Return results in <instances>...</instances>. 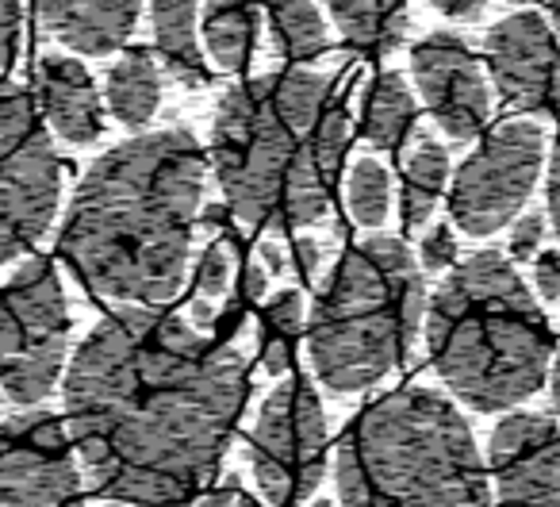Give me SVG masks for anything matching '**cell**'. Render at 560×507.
<instances>
[{"label": "cell", "instance_id": "f35d334b", "mask_svg": "<svg viewBox=\"0 0 560 507\" xmlns=\"http://www.w3.org/2000/svg\"><path fill=\"white\" fill-rule=\"evenodd\" d=\"M234 507H261L257 499H249V496H234Z\"/></svg>", "mask_w": 560, "mask_h": 507}, {"label": "cell", "instance_id": "e0dca14e", "mask_svg": "<svg viewBox=\"0 0 560 507\" xmlns=\"http://www.w3.org/2000/svg\"><path fill=\"white\" fill-rule=\"evenodd\" d=\"M200 9L203 0H150L158 62L177 85L188 89H203L211 81L208 55L200 43Z\"/></svg>", "mask_w": 560, "mask_h": 507}, {"label": "cell", "instance_id": "7c38bea8", "mask_svg": "<svg viewBox=\"0 0 560 507\" xmlns=\"http://www.w3.org/2000/svg\"><path fill=\"white\" fill-rule=\"evenodd\" d=\"M411 78L434 124L453 142H468L491 116V93L480 58L460 35L434 32L411 50Z\"/></svg>", "mask_w": 560, "mask_h": 507}, {"label": "cell", "instance_id": "484cf974", "mask_svg": "<svg viewBox=\"0 0 560 507\" xmlns=\"http://www.w3.org/2000/svg\"><path fill=\"white\" fill-rule=\"evenodd\" d=\"M346 204H350L353 223L381 227L392 208V173L376 158H358L346 177Z\"/></svg>", "mask_w": 560, "mask_h": 507}, {"label": "cell", "instance_id": "2e32d148", "mask_svg": "<svg viewBox=\"0 0 560 507\" xmlns=\"http://www.w3.org/2000/svg\"><path fill=\"white\" fill-rule=\"evenodd\" d=\"M139 16L142 0H35L39 32L89 58L124 47Z\"/></svg>", "mask_w": 560, "mask_h": 507}, {"label": "cell", "instance_id": "9c48e42d", "mask_svg": "<svg viewBox=\"0 0 560 507\" xmlns=\"http://www.w3.org/2000/svg\"><path fill=\"white\" fill-rule=\"evenodd\" d=\"M249 469L269 507H296L327 469V412L307 377H289L265 396L249 430Z\"/></svg>", "mask_w": 560, "mask_h": 507}, {"label": "cell", "instance_id": "d590c367", "mask_svg": "<svg viewBox=\"0 0 560 507\" xmlns=\"http://www.w3.org/2000/svg\"><path fill=\"white\" fill-rule=\"evenodd\" d=\"M234 496H238V484L226 481V488H215V492H203L200 499H196L192 507H231Z\"/></svg>", "mask_w": 560, "mask_h": 507}, {"label": "cell", "instance_id": "7a4b0ae2", "mask_svg": "<svg viewBox=\"0 0 560 507\" xmlns=\"http://www.w3.org/2000/svg\"><path fill=\"white\" fill-rule=\"evenodd\" d=\"M208 154L188 127L147 131L85 170L66 211L58 254L112 304L158 308L188 274Z\"/></svg>", "mask_w": 560, "mask_h": 507}, {"label": "cell", "instance_id": "8d00e7d4", "mask_svg": "<svg viewBox=\"0 0 560 507\" xmlns=\"http://www.w3.org/2000/svg\"><path fill=\"white\" fill-rule=\"evenodd\" d=\"M549 396H552V407H557V415H560V346L549 361Z\"/></svg>", "mask_w": 560, "mask_h": 507}, {"label": "cell", "instance_id": "9a60e30c", "mask_svg": "<svg viewBox=\"0 0 560 507\" xmlns=\"http://www.w3.org/2000/svg\"><path fill=\"white\" fill-rule=\"evenodd\" d=\"M35 104L50 135L89 147L104 135V96L93 73L70 55H43L35 66Z\"/></svg>", "mask_w": 560, "mask_h": 507}, {"label": "cell", "instance_id": "6da1fadb", "mask_svg": "<svg viewBox=\"0 0 560 507\" xmlns=\"http://www.w3.org/2000/svg\"><path fill=\"white\" fill-rule=\"evenodd\" d=\"M249 392L231 338L158 308H119L66 369V423L112 504L177 507L203 492Z\"/></svg>", "mask_w": 560, "mask_h": 507}, {"label": "cell", "instance_id": "7402d4cb", "mask_svg": "<svg viewBox=\"0 0 560 507\" xmlns=\"http://www.w3.org/2000/svg\"><path fill=\"white\" fill-rule=\"evenodd\" d=\"M450 185V150L438 139H422L407 158V170L399 177V223L404 231H422L434 216Z\"/></svg>", "mask_w": 560, "mask_h": 507}, {"label": "cell", "instance_id": "f1b7e54d", "mask_svg": "<svg viewBox=\"0 0 560 507\" xmlns=\"http://www.w3.org/2000/svg\"><path fill=\"white\" fill-rule=\"evenodd\" d=\"M545 239V216L541 211H526L522 219H514V231H511V258L514 262H526L537 254Z\"/></svg>", "mask_w": 560, "mask_h": 507}, {"label": "cell", "instance_id": "8992f818", "mask_svg": "<svg viewBox=\"0 0 560 507\" xmlns=\"http://www.w3.org/2000/svg\"><path fill=\"white\" fill-rule=\"evenodd\" d=\"M427 320V277L407 242L373 234L338 258L307 323L315 377L338 396L381 384Z\"/></svg>", "mask_w": 560, "mask_h": 507}, {"label": "cell", "instance_id": "d4e9b609", "mask_svg": "<svg viewBox=\"0 0 560 507\" xmlns=\"http://www.w3.org/2000/svg\"><path fill=\"white\" fill-rule=\"evenodd\" d=\"M304 335V292L284 289L261 312V366L265 373L280 377L292 366V354Z\"/></svg>", "mask_w": 560, "mask_h": 507}, {"label": "cell", "instance_id": "83f0119b", "mask_svg": "<svg viewBox=\"0 0 560 507\" xmlns=\"http://www.w3.org/2000/svg\"><path fill=\"white\" fill-rule=\"evenodd\" d=\"M20 32H24V12H20V0H0V73L16 66Z\"/></svg>", "mask_w": 560, "mask_h": 507}, {"label": "cell", "instance_id": "5b68a950", "mask_svg": "<svg viewBox=\"0 0 560 507\" xmlns=\"http://www.w3.org/2000/svg\"><path fill=\"white\" fill-rule=\"evenodd\" d=\"M342 507H491L465 415L434 389H399L350 423L335 453Z\"/></svg>", "mask_w": 560, "mask_h": 507}, {"label": "cell", "instance_id": "1f68e13d", "mask_svg": "<svg viewBox=\"0 0 560 507\" xmlns=\"http://www.w3.org/2000/svg\"><path fill=\"white\" fill-rule=\"evenodd\" d=\"M545 196H549V223L560 239V131L552 142V158H549V177H545Z\"/></svg>", "mask_w": 560, "mask_h": 507}, {"label": "cell", "instance_id": "d6a6232c", "mask_svg": "<svg viewBox=\"0 0 560 507\" xmlns=\"http://www.w3.org/2000/svg\"><path fill=\"white\" fill-rule=\"evenodd\" d=\"M442 16L450 20H460V24H472V20L483 16V9H488V0H430Z\"/></svg>", "mask_w": 560, "mask_h": 507}, {"label": "cell", "instance_id": "74e56055", "mask_svg": "<svg viewBox=\"0 0 560 507\" xmlns=\"http://www.w3.org/2000/svg\"><path fill=\"white\" fill-rule=\"evenodd\" d=\"M549 4V16H552V24H557V35H560V0H545Z\"/></svg>", "mask_w": 560, "mask_h": 507}, {"label": "cell", "instance_id": "52a82bcc", "mask_svg": "<svg viewBox=\"0 0 560 507\" xmlns=\"http://www.w3.org/2000/svg\"><path fill=\"white\" fill-rule=\"evenodd\" d=\"M58 196L62 162L39 104L24 85L0 78V266L16 262L50 231Z\"/></svg>", "mask_w": 560, "mask_h": 507}, {"label": "cell", "instance_id": "277c9868", "mask_svg": "<svg viewBox=\"0 0 560 507\" xmlns=\"http://www.w3.org/2000/svg\"><path fill=\"white\" fill-rule=\"evenodd\" d=\"M427 346L445 389L476 412H503L534 396L552 361V335L534 292L495 250H476L438 285Z\"/></svg>", "mask_w": 560, "mask_h": 507}, {"label": "cell", "instance_id": "5bb4252c", "mask_svg": "<svg viewBox=\"0 0 560 507\" xmlns=\"http://www.w3.org/2000/svg\"><path fill=\"white\" fill-rule=\"evenodd\" d=\"M495 507H560V427L545 415H506L488 446Z\"/></svg>", "mask_w": 560, "mask_h": 507}, {"label": "cell", "instance_id": "f546056e", "mask_svg": "<svg viewBox=\"0 0 560 507\" xmlns=\"http://www.w3.org/2000/svg\"><path fill=\"white\" fill-rule=\"evenodd\" d=\"M534 285L541 300L560 297V250H537L534 254Z\"/></svg>", "mask_w": 560, "mask_h": 507}, {"label": "cell", "instance_id": "ac0fdd59", "mask_svg": "<svg viewBox=\"0 0 560 507\" xmlns=\"http://www.w3.org/2000/svg\"><path fill=\"white\" fill-rule=\"evenodd\" d=\"M261 12L265 0H203L200 43L215 70H246L257 50V35H261Z\"/></svg>", "mask_w": 560, "mask_h": 507}, {"label": "cell", "instance_id": "ab89813d", "mask_svg": "<svg viewBox=\"0 0 560 507\" xmlns=\"http://www.w3.org/2000/svg\"><path fill=\"white\" fill-rule=\"evenodd\" d=\"M307 507H335L330 499H315V504H307Z\"/></svg>", "mask_w": 560, "mask_h": 507}, {"label": "cell", "instance_id": "d6986e66", "mask_svg": "<svg viewBox=\"0 0 560 507\" xmlns=\"http://www.w3.org/2000/svg\"><path fill=\"white\" fill-rule=\"evenodd\" d=\"M158 104H162V70H158V58L142 47H131L108 66V78H104V108L112 112L119 127L127 131H139L150 119L158 116Z\"/></svg>", "mask_w": 560, "mask_h": 507}, {"label": "cell", "instance_id": "836d02e7", "mask_svg": "<svg viewBox=\"0 0 560 507\" xmlns=\"http://www.w3.org/2000/svg\"><path fill=\"white\" fill-rule=\"evenodd\" d=\"M265 289H269V269H265V262L254 254V258H249V266H246V274H242V297L254 304V300L265 297Z\"/></svg>", "mask_w": 560, "mask_h": 507}, {"label": "cell", "instance_id": "4fadbf2b", "mask_svg": "<svg viewBox=\"0 0 560 507\" xmlns=\"http://www.w3.org/2000/svg\"><path fill=\"white\" fill-rule=\"evenodd\" d=\"M495 93L526 116H552L560 104V47L537 12H514L483 35Z\"/></svg>", "mask_w": 560, "mask_h": 507}, {"label": "cell", "instance_id": "30bf717a", "mask_svg": "<svg viewBox=\"0 0 560 507\" xmlns=\"http://www.w3.org/2000/svg\"><path fill=\"white\" fill-rule=\"evenodd\" d=\"M545 170V131L534 119H506L460 162L450 185V216L472 239L514 223Z\"/></svg>", "mask_w": 560, "mask_h": 507}, {"label": "cell", "instance_id": "4316f807", "mask_svg": "<svg viewBox=\"0 0 560 507\" xmlns=\"http://www.w3.org/2000/svg\"><path fill=\"white\" fill-rule=\"evenodd\" d=\"M457 258V239L445 223H434L427 234H422V246H419V266L422 274H438V269L453 266Z\"/></svg>", "mask_w": 560, "mask_h": 507}, {"label": "cell", "instance_id": "603a6c76", "mask_svg": "<svg viewBox=\"0 0 560 507\" xmlns=\"http://www.w3.org/2000/svg\"><path fill=\"white\" fill-rule=\"evenodd\" d=\"M272 50L289 62H315L330 47V32L323 12L312 0H265Z\"/></svg>", "mask_w": 560, "mask_h": 507}, {"label": "cell", "instance_id": "3957f363", "mask_svg": "<svg viewBox=\"0 0 560 507\" xmlns=\"http://www.w3.org/2000/svg\"><path fill=\"white\" fill-rule=\"evenodd\" d=\"M346 142L350 116L330 73H261L219 101L211 170L238 223L296 231L327 216Z\"/></svg>", "mask_w": 560, "mask_h": 507}, {"label": "cell", "instance_id": "ffe728a7", "mask_svg": "<svg viewBox=\"0 0 560 507\" xmlns=\"http://www.w3.org/2000/svg\"><path fill=\"white\" fill-rule=\"evenodd\" d=\"M361 135L376 150H399L415 131V93L404 73L381 70L361 89Z\"/></svg>", "mask_w": 560, "mask_h": 507}, {"label": "cell", "instance_id": "4dcf8cb0", "mask_svg": "<svg viewBox=\"0 0 560 507\" xmlns=\"http://www.w3.org/2000/svg\"><path fill=\"white\" fill-rule=\"evenodd\" d=\"M319 269V242L312 239H300L289 246V274H296L300 281H307V277Z\"/></svg>", "mask_w": 560, "mask_h": 507}, {"label": "cell", "instance_id": "e575fe53", "mask_svg": "<svg viewBox=\"0 0 560 507\" xmlns=\"http://www.w3.org/2000/svg\"><path fill=\"white\" fill-rule=\"evenodd\" d=\"M257 258L265 262V269H269V277H280L289 274V246H280V242H261L257 246Z\"/></svg>", "mask_w": 560, "mask_h": 507}, {"label": "cell", "instance_id": "44dd1931", "mask_svg": "<svg viewBox=\"0 0 560 507\" xmlns=\"http://www.w3.org/2000/svg\"><path fill=\"white\" fill-rule=\"evenodd\" d=\"M330 20L358 55L384 58L404 47L407 0H327Z\"/></svg>", "mask_w": 560, "mask_h": 507}, {"label": "cell", "instance_id": "8fae6325", "mask_svg": "<svg viewBox=\"0 0 560 507\" xmlns=\"http://www.w3.org/2000/svg\"><path fill=\"white\" fill-rule=\"evenodd\" d=\"M0 507H85L78 458L55 415L0 423Z\"/></svg>", "mask_w": 560, "mask_h": 507}, {"label": "cell", "instance_id": "ba28073f", "mask_svg": "<svg viewBox=\"0 0 560 507\" xmlns=\"http://www.w3.org/2000/svg\"><path fill=\"white\" fill-rule=\"evenodd\" d=\"M70 350V308L50 258H27L0 289V389L32 407L55 392Z\"/></svg>", "mask_w": 560, "mask_h": 507}, {"label": "cell", "instance_id": "cb8c5ba5", "mask_svg": "<svg viewBox=\"0 0 560 507\" xmlns=\"http://www.w3.org/2000/svg\"><path fill=\"white\" fill-rule=\"evenodd\" d=\"M234 277V250L226 239H211L203 246L192 274V300H188V323L203 335H219V300L226 297Z\"/></svg>", "mask_w": 560, "mask_h": 507}]
</instances>
